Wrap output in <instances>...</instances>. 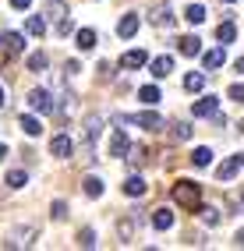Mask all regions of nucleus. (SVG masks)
Listing matches in <instances>:
<instances>
[{"instance_id":"obj_1","label":"nucleus","mask_w":244,"mask_h":251,"mask_svg":"<svg viewBox=\"0 0 244 251\" xmlns=\"http://www.w3.org/2000/svg\"><path fill=\"white\" fill-rule=\"evenodd\" d=\"M173 202L184 205V209H195V205L202 202V188L195 180H177L173 184Z\"/></svg>"},{"instance_id":"obj_2","label":"nucleus","mask_w":244,"mask_h":251,"mask_svg":"<svg viewBox=\"0 0 244 251\" xmlns=\"http://www.w3.org/2000/svg\"><path fill=\"white\" fill-rule=\"evenodd\" d=\"M99 127H103V117H85V124H81V152H92V142L99 138Z\"/></svg>"},{"instance_id":"obj_3","label":"nucleus","mask_w":244,"mask_h":251,"mask_svg":"<svg viewBox=\"0 0 244 251\" xmlns=\"http://www.w3.org/2000/svg\"><path fill=\"white\" fill-rule=\"evenodd\" d=\"M28 106L36 110V113H53V110H57V103L50 99V92H46V89H32V92H28Z\"/></svg>"},{"instance_id":"obj_4","label":"nucleus","mask_w":244,"mask_h":251,"mask_svg":"<svg viewBox=\"0 0 244 251\" xmlns=\"http://www.w3.org/2000/svg\"><path fill=\"white\" fill-rule=\"evenodd\" d=\"M127 152H131V142H127V135L117 127V131L110 135V156H113V159H124Z\"/></svg>"},{"instance_id":"obj_5","label":"nucleus","mask_w":244,"mask_h":251,"mask_svg":"<svg viewBox=\"0 0 244 251\" xmlns=\"http://www.w3.org/2000/svg\"><path fill=\"white\" fill-rule=\"evenodd\" d=\"M191 113H195V117H216V113H220V99H216V96H202L198 103L191 106Z\"/></svg>"},{"instance_id":"obj_6","label":"nucleus","mask_w":244,"mask_h":251,"mask_svg":"<svg viewBox=\"0 0 244 251\" xmlns=\"http://www.w3.org/2000/svg\"><path fill=\"white\" fill-rule=\"evenodd\" d=\"M149 64V53L145 50H127V53L121 57V68H127V71H138V68H145Z\"/></svg>"},{"instance_id":"obj_7","label":"nucleus","mask_w":244,"mask_h":251,"mask_svg":"<svg viewBox=\"0 0 244 251\" xmlns=\"http://www.w3.org/2000/svg\"><path fill=\"white\" fill-rule=\"evenodd\" d=\"M0 50H4V53H22L25 39L18 36V32H0Z\"/></svg>"},{"instance_id":"obj_8","label":"nucleus","mask_w":244,"mask_h":251,"mask_svg":"<svg viewBox=\"0 0 244 251\" xmlns=\"http://www.w3.org/2000/svg\"><path fill=\"white\" fill-rule=\"evenodd\" d=\"M145 191H149V184H145V177H138V174H131V177H127V180H124V195H127V198H142Z\"/></svg>"},{"instance_id":"obj_9","label":"nucleus","mask_w":244,"mask_h":251,"mask_svg":"<svg viewBox=\"0 0 244 251\" xmlns=\"http://www.w3.org/2000/svg\"><path fill=\"white\" fill-rule=\"evenodd\" d=\"M177 50H181L184 57H198L202 53V39L198 36H184V39H177Z\"/></svg>"},{"instance_id":"obj_10","label":"nucleus","mask_w":244,"mask_h":251,"mask_svg":"<svg viewBox=\"0 0 244 251\" xmlns=\"http://www.w3.org/2000/svg\"><path fill=\"white\" fill-rule=\"evenodd\" d=\"M50 156L68 159V156H71V138H68V135H57V138L50 142Z\"/></svg>"},{"instance_id":"obj_11","label":"nucleus","mask_w":244,"mask_h":251,"mask_svg":"<svg viewBox=\"0 0 244 251\" xmlns=\"http://www.w3.org/2000/svg\"><path fill=\"white\" fill-rule=\"evenodd\" d=\"M135 32H138V14H124L121 25H117V36H121V39H131Z\"/></svg>"},{"instance_id":"obj_12","label":"nucleus","mask_w":244,"mask_h":251,"mask_svg":"<svg viewBox=\"0 0 244 251\" xmlns=\"http://www.w3.org/2000/svg\"><path fill=\"white\" fill-rule=\"evenodd\" d=\"M135 121H138V127H145V131H163V117L152 113V110H149V113H138Z\"/></svg>"},{"instance_id":"obj_13","label":"nucleus","mask_w":244,"mask_h":251,"mask_svg":"<svg viewBox=\"0 0 244 251\" xmlns=\"http://www.w3.org/2000/svg\"><path fill=\"white\" fill-rule=\"evenodd\" d=\"M202 60H205V68H209V71H216V68H223V64H226V50H223V46H220V50H209Z\"/></svg>"},{"instance_id":"obj_14","label":"nucleus","mask_w":244,"mask_h":251,"mask_svg":"<svg viewBox=\"0 0 244 251\" xmlns=\"http://www.w3.org/2000/svg\"><path fill=\"white\" fill-rule=\"evenodd\" d=\"M74 46H78V50H92V46H96V32H92V28H78V32H74Z\"/></svg>"},{"instance_id":"obj_15","label":"nucleus","mask_w":244,"mask_h":251,"mask_svg":"<svg viewBox=\"0 0 244 251\" xmlns=\"http://www.w3.org/2000/svg\"><path fill=\"white\" fill-rule=\"evenodd\" d=\"M173 71V57H156L152 60V78H167Z\"/></svg>"},{"instance_id":"obj_16","label":"nucleus","mask_w":244,"mask_h":251,"mask_svg":"<svg viewBox=\"0 0 244 251\" xmlns=\"http://www.w3.org/2000/svg\"><path fill=\"white\" fill-rule=\"evenodd\" d=\"M237 166H241V159H237V156H234V159H223V163L216 166V177H220V180H230V177L237 174Z\"/></svg>"},{"instance_id":"obj_17","label":"nucleus","mask_w":244,"mask_h":251,"mask_svg":"<svg viewBox=\"0 0 244 251\" xmlns=\"http://www.w3.org/2000/svg\"><path fill=\"white\" fill-rule=\"evenodd\" d=\"M152 226H156V230H170V226H173V212H170V209H156V212H152Z\"/></svg>"},{"instance_id":"obj_18","label":"nucleus","mask_w":244,"mask_h":251,"mask_svg":"<svg viewBox=\"0 0 244 251\" xmlns=\"http://www.w3.org/2000/svg\"><path fill=\"white\" fill-rule=\"evenodd\" d=\"M22 131L28 138H39L43 135V121H39V117H22Z\"/></svg>"},{"instance_id":"obj_19","label":"nucleus","mask_w":244,"mask_h":251,"mask_svg":"<svg viewBox=\"0 0 244 251\" xmlns=\"http://www.w3.org/2000/svg\"><path fill=\"white\" fill-rule=\"evenodd\" d=\"M152 25H173V14H170V7L167 4H159V7H152Z\"/></svg>"},{"instance_id":"obj_20","label":"nucleus","mask_w":244,"mask_h":251,"mask_svg":"<svg viewBox=\"0 0 244 251\" xmlns=\"http://www.w3.org/2000/svg\"><path fill=\"white\" fill-rule=\"evenodd\" d=\"M191 163H195V166H209V163H213V149H209V145H198V149L191 152Z\"/></svg>"},{"instance_id":"obj_21","label":"nucleus","mask_w":244,"mask_h":251,"mask_svg":"<svg viewBox=\"0 0 244 251\" xmlns=\"http://www.w3.org/2000/svg\"><path fill=\"white\" fill-rule=\"evenodd\" d=\"M25 32H28V36H32V39H39V36H43V32H46V22L39 18V14H32V18L25 22Z\"/></svg>"},{"instance_id":"obj_22","label":"nucleus","mask_w":244,"mask_h":251,"mask_svg":"<svg viewBox=\"0 0 244 251\" xmlns=\"http://www.w3.org/2000/svg\"><path fill=\"white\" fill-rule=\"evenodd\" d=\"M216 39H220L223 46H226V43H234V39H237V28H234V22H223V25L216 28Z\"/></svg>"},{"instance_id":"obj_23","label":"nucleus","mask_w":244,"mask_h":251,"mask_svg":"<svg viewBox=\"0 0 244 251\" xmlns=\"http://www.w3.org/2000/svg\"><path fill=\"white\" fill-rule=\"evenodd\" d=\"M138 99H142L145 106H156V103H159V89H156V85H142V89H138Z\"/></svg>"},{"instance_id":"obj_24","label":"nucleus","mask_w":244,"mask_h":251,"mask_svg":"<svg viewBox=\"0 0 244 251\" xmlns=\"http://www.w3.org/2000/svg\"><path fill=\"white\" fill-rule=\"evenodd\" d=\"M81 188H85L89 198H99V195H103V180H99V177H85V180H81Z\"/></svg>"},{"instance_id":"obj_25","label":"nucleus","mask_w":244,"mask_h":251,"mask_svg":"<svg viewBox=\"0 0 244 251\" xmlns=\"http://www.w3.org/2000/svg\"><path fill=\"white\" fill-rule=\"evenodd\" d=\"M184 18H188L191 25H202V22H205V7H202V4H191V7L184 11Z\"/></svg>"},{"instance_id":"obj_26","label":"nucleus","mask_w":244,"mask_h":251,"mask_svg":"<svg viewBox=\"0 0 244 251\" xmlns=\"http://www.w3.org/2000/svg\"><path fill=\"white\" fill-rule=\"evenodd\" d=\"M184 89H188V92H202V89H205V75H195V71H191V75L184 78Z\"/></svg>"},{"instance_id":"obj_27","label":"nucleus","mask_w":244,"mask_h":251,"mask_svg":"<svg viewBox=\"0 0 244 251\" xmlns=\"http://www.w3.org/2000/svg\"><path fill=\"white\" fill-rule=\"evenodd\" d=\"M202 212V220L209 223V226H220L223 223V216H220V209H213V205H205V209H198Z\"/></svg>"},{"instance_id":"obj_28","label":"nucleus","mask_w":244,"mask_h":251,"mask_svg":"<svg viewBox=\"0 0 244 251\" xmlns=\"http://www.w3.org/2000/svg\"><path fill=\"white\" fill-rule=\"evenodd\" d=\"M25 184H28V174L25 170H11L7 174V188H25Z\"/></svg>"},{"instance_id":"obj_29","label":"nucleus","mask_w":244,"mask_h":251,"mask_svg":"<svg viewBox=\"0 0 244 251\" xmlns=\"http://www.w3.org/2000/svg\"><path fill=\"white\" fill-rule=\"evenodd\" d=\"M188 138H191V124L177 121V124H173V142H188Z\"/></svg>"},{"instance_id":"obj_30","label":"nucleus","mask_w":244,"mask_h":251,"mask_svg":"<svg viewBox=\"0 0 244 251\" xmlns=\"http://www.w3.org/2000/svg\"><path fill=\"white\" fill-rule=\"evenodd\" d=\"M78 248H96V233L85 226V230H78Z\"/></svg>"},{"instance_id":"obj_31","label":"nucleus","mask_w":244,"mask_h":251,"mask_svg":"<svg viewBox=\"0 0 244 251\" xmlns=\"http://www.w3.org/2000/svg\"><path fill=\"white\" fill-rule=\"evenodd\" d=\"M145 159H149V149H131V166H145Z\"/></svg>"},{"instance_id":"obj_32","label":"nucleus","mask_w":244,"mask_h":251,"mask_svg":"<svg viewBox=\"0 0 244 251\" xmlns=\"http://www.w3.org/2000/svg\"><path fill=\"white\" fill-rule=\"evenodd\" d=\"M46 68V53H32L28 57V71H43Z\"/></svg>"},{"instance_id":"obj_33","label":"nucleus","mask_w":244,"mask_h":251,"mask_svg":"<svg viewBox=\"0 0 244 251\" xmlns=\"http://www.w3.org/2000/svg\"><path fill=\"white\" fill-rule=\"evenodd\" d=\"M46 14H50V18H57V22L68 18V14H64V4H53V0H50V7H46Z\"/></svg>"},{"instance_id":"obj_34","label":"nucleus","mask_w":244,"mask_h":251,"mask_svg":"<svg viewBox=\"0 0 244 251\" xmlns=\"http://www.w3.org/2000/svg\"><path fill=\"white\" fill-rule=\"evenodd\" d=\"M50 216H53V220H68V202H53Z\"/></svg>"},{"instance_id":"obj_35","label":"nucleus","mask_w":244,"mask_h":251,"mask_svg":"<svg viewBox=\"0 0 244 251\" xmlns=\"http://www.w3.org/2000/svg\"><path fill=\"white\" fill-rule=\"evenodd\" d=\"M234 99V103H244V85H230V92H226Z\"/></svg>"},{"instance_id":"obj_36","label":"nucleus","mask_w":244,"mask_h":251,"mask_svg":"<svg viewBox=\"0 0 244 251\" xmlns=\"http://www.w3.org/2000/svg\"><path fill=\"white\" fill-rule=\"evenodd\" d=\"M117 233H121V241H131V237H135V230H131V223H121V226H117Z\"/></svg>"},{"instance_id":"obj_37","label":"nucleus","mask_w":244,"mask_h":251,"mask_svg":"<svg viewBox=\"0 0 244 251\" xmlns=\"http://www.w3.org/2000/svg\"><path fill=\"white\" fill-rule=\"evenodd\" d=\"M11 7H14V11H28L32 0H11Z\"/></svg>"},{"instance_id":"obj_38","label":"nucleus","mask_w":244,"mask_h":251,"mask_svg":"<svg viewBox=\"0 0 244 251\" xmlns=\"http://www.w3.org/2000/svg\"><path fill=\"white\" fill-rule=\"evenodd\" d=\"M234 241H237V248H244V230H237V237H234Z\"/></svg>"},{"instance_id":"obj_39","label":"nucleus","mask_w":244,"mask_h":251,"mask_svg":"<svg viewBox=\"0 0 244 251\" xmlns=\"http://www.w3.org/2000/svg\"><path fill=\"white\" fill-rule=\"evenodd\" d=\"M4 159H7V145H4V142H0V163H4Z\"/></svg>"},{"instance_id":"obj_40","label":"nucleus","mask_w":244,"mask_h":251,"mask_svg":"<svg viewBox=\"0 0 244 251\" xmlns=\"http://www.w3.org/2000/svg\"><path fill=\"white\" fill-rule=\"evenodd\" d=\"M237 71H244V57H241V60H237Z\"/></svg>"},{"instance_id":"obj_41","label":"nucleus","mask_w":244,"mask_h":251,"mask_svg":"<svg viewBox=\"0 0 244 251\" xmlns=\"http://www.w3.org/2000/svg\"><path fill=\"white\" fill-rule=\"evenodd\" d=\"M4 103H7V99H4V89H0V106H4Z\"/></svg>"},{"instance_id":"obj_42","label":"nucleus","mask_w":244,"mask_h":251,"mask_svg":"<svg viewBox=\"0 0 244 251\" xmlns=\"http://www.w3.org/2000/svg\"><path fill=\"white\" fill-rule=\"evenodd\" d=\"M223 4H237V0H223Z\"/></svg>"},{"instance_id":"obj_43","label":"nucleus","mask_w":244,"mask_h":251,"mask_svg":"<svg viewBox=\"0 0 244 251\" xmlns=\"http://www.w3.org/2000/svg\"><path fill=\"white\" fill-rule=\"evenodd\" d=\"M237 159H241V166H244V156H237Z\"/></svg>"}]
</instances>
